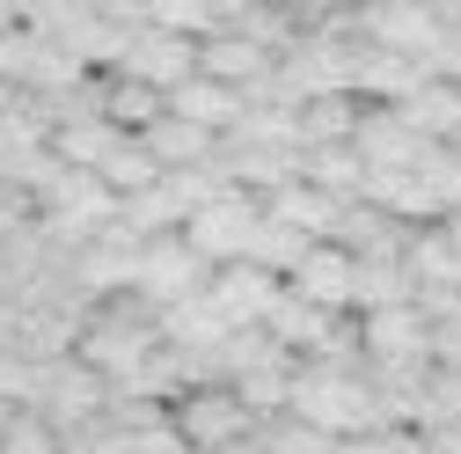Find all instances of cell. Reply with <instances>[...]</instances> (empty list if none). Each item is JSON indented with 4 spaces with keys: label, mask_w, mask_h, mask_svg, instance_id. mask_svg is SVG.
Returning <instances> with one entry per match:
<instances>
[{
    "label": "cell",
    "mask_w": 461,
    "mask_h": 454,
    "mask_svg": "<svg viewBox=\"0 0 461 454\" xmlns=\"http://www.w3.org/2000/svg\"><path fill=\"white\" fill-rule=\"evenodd\" d=\"M366 23H374V37L388 51H402V59H418V67H461V37H447V23L425 0H381Z\"/></svg>",
    "instance_id": "6da1fadb"
},
{
    "label": "cell",
    "mask_w": 461,
    "mask_h": 454,
    "mask_svg": "<svg viewBox=\"0 0 461 454\" xmlns=\"http://www.w3.org/2000/svg\"><path fill=\"white\" fill-rule=\"evenodd\" d=\"M257 205L249 198H227V191H212V198H198L191 205V227H184V242L198 250V257H242L249 250V235H257Z\"/></svg>",
    "instance_id": "7a4b0ae2"
},
{
    "label": "cell",
    "mask_w": 461,
    "mask_h": 454,
    "mask_svg": "<svg viewBox=\"0 0 461 454\" xmlns=\"http://www.w3.org/2000/svg\"><path fill=\"white\" fill-rule=\"evenodd\" d=\"M132 278L147 294H161V301H184V294H198V250L191 242H140L132 250Z\"/></svg>",
    "instance_id": "3957f363"
},
{
    "label": "cell",
    "mask_w": 461,
    "mask_h": 454,
    "mask_svg": "<svg viewBox=\"0 0 461 454\" xmlns=\"http://www.w3.org/2000/svg\"><path fill=\"white\" fill-rule=\"evenodd\" d=\"M118 59H125V74H132V81H147V88H176V81L191 74V44H184V30L125 37V44H118Z\"/></svg>",
    "instance_id": "277c9868"
},
{
    "label": "cell",
    "mask_w": 461,
    "mask_h": 454,
    "mask_svg": "<svg viewBox=\"0 0 461 454\" xmlns=\"http://www.w3.org/2000/svg\"><path fill=\"white\" fill-rule=\"evenodd\" d=\"M294 411H301L315 432H330V425H359V418H366V395H359V381L315 374V381H301V388H294Z\"/></svg>",
    "instance_id": "5b68a950"
},
{
    "label": "cell",
    "mask_w": 461,
    "mask_h": 454,
    "mask_svg": "<svg viewBox=\"0 0 461 454\" xmlns=\"http://www.w3.org/2000/svg\"><path fill=\"white\" fill-rule=\"evenodd\" d=\"M294 286H301V301H315V308H352V257H344L337 242L308 250V257L294 264Z\"/></svg>",
    "instance_id": "8992f818"
},
{
    "label": "cell",
    "mask_w": 461,
    "mask_h": 454,
    "mask_svg": "<svg viewBox=\"0 0 461 454\" xmlns=\"http://www.w3.org/2000/svg\"><path fill=\"white\" fill-rule=\"evenodd\" d=\"M161 110L184 118V125H198V132H212V125H235L242 118V95L220 88V81H176V95H168Z\"/></svg>",
    "instance_id": "52a82bcc"
},
{
    "label": "cell",
    "mask_w": 461,
    "mask_h": 454,
    "mask_svg": "<svg viewBox=\"0 0 461 454\" xmlns=\"http://www.w3.org/2000/svg\"><path fill=\"white\" fill-rule=\"evenodd\" d=\"M242 395H191L184 404V440L198 447H227V440H242Z\"/></svg>",
    "instance_id": "ba28073f"
},
{
    "label": "cell",
    "mask_w": 461,
    "mask_h": 454,
    "mask_svg": "<svg viewBox=\"0 0 461 454\" xmlns=\"http://www.w3.org/2000/svg\"><path fill=\"white\" fill-rule=\"evenodd\" d=\"M264 322H271V337L278 345H330V308H315V301H301V294H271V308H264Z\"/></svg>",
    "instance_id": "9c48e42d"
},
{
    "label": "cell",
    "mask_w": 461,
    "mask_h": 454,
    "mask_svg": "<svg viewBox=\"0 0 461 454\" xmlns=\"http://www.w3.org/2000/svg\"><path fill=\"white\" fill-rule=\"evenodd\" d=\"M271 278H264V264H242V271H227L220 286H212V301L227 308V322H264V308H271Z\"/></svg>",
    "instance_id": "30bf717a"
},
{
    "label": "cell",
    "mask_w": 461,
    "mask_h": 454,
    "mask_svg": "<svg viewBox=\"0 0 461 454\" xmlns=\"http://www.w3.org/2000/svg\"><path fill=\"white\" fill-rule=\"evenodd\" d=\"M366 352H374V359H411V352H425L418 315H411V308H381V315L366 322Z\"/></svg>",
    "instance_id": "8fae6325"
},
{
    "label": "cell",
    "mask_w": 461,
    "mask_h": 454,
    "mask_svg": "<svg viewBox=\"0 0 461 454\" xmlns=\"http://www.w3.org/2000/svg\"><path fill=\"white\" fill-rule=\"evenodd\" d=\"M271 213H278L285 227H301V235H330V227H337V213H330V191H322V184H285Z\"/></svg>",
    "instance_id": "7c38bea8"
},
{
    "label": "cell",
    "mask_w": 461,
    "mask_h": 454,
    "mask_svg": "<svg viewBox=\"0 0 461 454\" xmlns=\"http://www.w3.org/2000/svg\"><path fill=\"white\" fill-rule=\"evenodd\" d=\"M352 81L374 88V95H411V88H425V67L402 59V51H381V59H359L352 67Z\"/></svg>",
    "instance_id": "4fadbf2b"
},
{
    "label": "cell",
    "mask_w": 461,
    "mask_h": 454,
    "mask_svg": "<svg viewBox=\"0 0 461 454\" xmlns=\"http://www.w3.org/2000/svg\"><path fill=\"white\" fill-rule=\"evenodd\" d=\"M301 257H308V235H301V227H285L278 213L257 220V235L242 250V264H301Z\"/></svg>",
    "instance_id": "5bb4252c"
},
{
    "label": "cell",
    "mask_w": 461,
    "mask_h": 454,
    "mask_svg": "<svg viewBox=\"0 0 461 454\" xmlns=\"http://www.w3.org/2000/svg\"><path fill=\"white\" fill-rule=\"evenodd\" d=\"M95 177H103V184H110V191H140V184H154V177H161V161H154V154H140V147H125V140H118V147H110V154H103V161H95Z\"/></svg>",
    "instance_id": "9a60e30c"
},
{
    "label": "cell",
    "mask_w": 461,
    "mask_h": 454,
    "mask_svg": "<svg viewBox=\"0 0 461 454\" xmlns=\"http://www.w3.org/2000/svg\"><path fill=\"white\" fill-rule=\"evenodd\" d=\"M110 147H118V132H110V125H74V132H59V154H67L74 168H95Z\"/></svg>",
    "instance_id": "2e32d148"
},
{
    "label": "cell",
    "mask_w": 461,
    "mask_h": 454,
    "mask_svg": "<svg viewBox=\"0 0 461 454\" xmlns=\"http://www.w3.org/2000/svg\"><path fill=\"white\" fill-rule=\"evenodd\" d=\"M198 154H205V132H198V125L154 118V161H198Z\"/></svg>",
    "instance_id": "e0dca14e"
},
{
    "label": "cell",
    "mask_w": 461,
    "mask_h": 454,
    "mask_svg": "<svg viewBox=\"0 0 461 454\" xmlns=\"http://www.w3.org/2000/svg\"><path fill=\"white\" fill-rule=\"evenodd\" d=\"M257 67H264L257 44H205V74L212 81H235V74H257Z\"/></svg>",
    "instance_id": "ac0fdd59"
},
{
    "label": "cell",
    "mask_w": 461,
    "mask_h": 454,
    "mask_svg": "<svg viewBox=\"0 0 461 454\" xmlns=\"http://www.w3.org/2000/svg\"><path fill=\"white\" fill-rule=\"evenodd\" d=\"M110 118H118V125H154L161 118V95H147V81H132V88L110 95Z\"/></svg>",
    "instance_id": "d6986e66"
},
{
    "label": "cell",
    "mask_w": 461,
    "mask_h": 454,
    "mask_svg": "<svg viewBox=\"0 0 461 454\" xmlns=\"http://www.w3.org/2000/svg\"><path fill=\"white\" fill-rule=\"evenodd\" d=\"M154 15L168 23V30H212V0H154Z\"/></svg>",
    "instance_id": "ffe728a7"
},
{
    "label": "cell",
    "mask_w": 461,
    "mask_h": 454,
    "mask_svg": "<svg viewBox=\"0 0 461 454\" xmlns=\"http://www.w3.org/2000/svg\"><path fill=\"white\" fill-rule=\"evenodd\" d=\"M315 184H359V161H344V154H315Z\"/></svg>",
    "instance_id": "44dd1931"
},
{
    "label": "cell",
    "mask_w": 461,
    "mask_h": 454,
    "mask_svg": "<svg viewBox=\"0 0 461 454\" xmlns=\"http://www.w3.org/2000/svg\"><path fill=\"white\" fill-rule=\"evenodd\" d=\"M278 454H322V432L301 418V432H285V440H278Z\"/></svg>",
    "instance_id": "7402d4cb"
},
{
    "label": "cell",
    "mask_w": 461,
    "mask_h": 454,
    "mask_svg": "<svg viewBox=\"0 0 461 454\" xmlns=\"http://www.w3.org/2000/svg\"><path fill=\"white\" fill-rule=\"evenodd\" d=\"M432 404H439L447 418H461V374H439V395H432Z\"/></svg>",
    "instance_id": "603a6c76"
},
{
    "label": "cell",
    "mask_w": 461,
    "mask_h": 454,
    "mask_svg": "<svg viewBox=\"0 0 461 454\" xmlns=\"http://www.w3.org/2000/svg\"><path fill=\"white\" fill-rule=\"evenodd\" d=\"M315 132H344V103H322L315 110Z\"/></svg>",
    "instance_id": "cb8c5ba5"
}]
</instances>
